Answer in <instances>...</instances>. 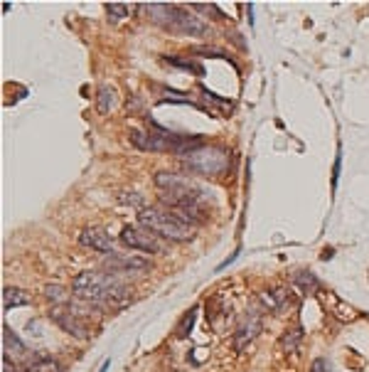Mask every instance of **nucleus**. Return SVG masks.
I'll use <instances>...</instances> for the list:
<instances>
[{
    "label": "nucleus",
    "mask_w": 369,
    "mask_h": 372,
    "mask_svg": "<svg viewBox=\"0 0 369 372\" xmlns=\"http://www.w3.org/2000/svg\"><path fill=\"white\" fill-rule=\"evenodd\" d=\"M3 338H5V350H13V352H25V350H27V345H25V342L20 340V338L15 335V333L10 331L8 326H3Z\"/></svg>",
    "instance_id": "nucleus-17"
},
{
    "label": "nucleus",
    "mask_w": 369,
    "mask_h": 372,
    "mask_svg": "<svg viewBox=\"0 0 369 372\" xmlns=\"http://www.w3.org/2000/svg\"><path fill=\"white\" fill-rule=\"evenodd\" d=\"M192 8H195L197 13H207V15H212V18H224L216 6H202V3H192Z\"/></svg>",
    "instance_id": "nucleus-21"
},
{
    "label": "nucleus",
    "mask_w": 369,
    "mask_h": 372,
    "mask_svg": "<svg viewBox=\"0 0 369 372\" xmlns=\"http://www.w3.org/2000/svg\"><path fill=\"white\" fill-rule=\"evenodd\" d=\"M79 242H82L84 247H89V249H96V252L113 254L111 234H108L103 227H84L82 234H79Z\"/></svg>",
    "instance_id": "nucleus-9"
},
{
    "label": "nucleus",
    "mask_w": 369,
    "mask_h": 372,
    "mask_svg": "<svg viewBox=\"0 0 369 372\" xmlns=\"http://www.w3.org/2000/svg\"><path fill=\"white\" fill-rule=\"evenodd\" d=\"M328 298H330V301H328L330 308L337 313L339 321H352V318H357V311H354V308H349V306H344V303L339 301V298H335L332 293H328Z\"/></svg>",
    "instance_id": "nucleus-15"
},
{
    "label": "nucleus",
    "mask_w": 369,
    "mask_h": 372,
    "mask_svg": "<svg viewBox=\"0 0 369 372\" xmlns=\"http://www.w3.org/2000/svg\"><path fill=\"white\" fill-rule=\"evenodd\" d=\"M165 62L167 65H172V67H177V70H185V72H192V75H205V67H200V65H195V62H187V60H180V57H165Z\"/></svg>",
    "instance_id": "nucleus-18"
},
{
    "label": "nucleus",
    "mask_w": 369,
    "mask_h": 372,
    "mask_svg": "<svg viewBox=\"0 0 369 372\" xmlns=\"http://www.w3.org/2000/svg\"><path fill=\"white\" fill-rule=\"evenodd\" d=\"M3 301H5V308H18V306H27L30 303V293L22 291V288H5L3 291Z\"/></svg>",
    "instance_id": "nucleus-12"
},
{
    "label": "nucleus",
    "mask_w": 369,
    "mask_h": 372,
    "mask_svg": "<svg viewBox=\"0 0 369 372\" xmlns=\"http://www.w3.org/2000/svg\"><path fill=\"white\" fill-rule=\"evenodd\" d=\"M195 313H197V308H192V311L187 313L185 318H182V326H180V331H177V335H185V333H190L192 321H195Z\"/></svg>",
    "instance_id": "nucleus-22"
},
{
    "label": "nucleus",
    "mask_w": 369,
    "mask_h": 372,
    "mask_svg": "<svg viewBox=\"0 0 369 372\" xmlns=\"http://www.w3.org/2000/svg\"><path fill=\"white\" fill-rule=\"evenodd\" d=\"M103 269L108 274H121V276H128V274H141L150 269V262H145L143 257H118V254H108L106 262H103Z\"/></svg>",
    "instance_id": "nucleus-7"
},
{
    "label": "nucleus",
    "mask_w": 369,
    "mask_h": 372,
    "mask_svg": "<svg viewBox=\"0 0 369 372\" xmlns=\"http://www.w3.org/2000/svg\"><path fill=\"white\" fill-rule=\"evenodd\" d=\"M300 340H303V328L293 326L280 335V347H283V350H293V347L300 345Z\"/></svg>",
    "instance_id": "nucleus-13"
},
{
    "label": "nucleus",
    "mask_w": 369,
    "mask_h": 372,
    "mask_svg": "<svg viewBox=\"0 0 369 372\" xmlns=\"http://www.w3.org/2000/svg\"><path fill=\"white\" fill-rule=\"evenodd\" d=\"M44 293H47L49 301H54V303H67V291H64L62 286H47V288H44Z\"/></svg>",
    "instance_id": "nucleus-20"
},
{
    "label": "nucleus",
    "mask_w": 369,
    "mask_h": 372,
    "mask_svg": "<svg viewBox=\"0 0 369 372\" xmlns=\"http://www.w3.org/2000/svg\"><path fill=\"white\" fill-rule=\"evenodd\" d=\"M25 372H64V370L57 360H52V357H39V360L30 362Z\"/></svg>",
    "instance_id": "nucleus-14"
},
{
    "label": "nucleus",
    "mask_w": 369,
    "mask_h": 372,
    "mask_svg": "<svg viewBox=\"0 0 369 372\" xmlns=\"http://www.w3.org/2000/svg\"><path fill=\"white\" fill-rule=\"evenodd\" d=\"M3 372H15V365L10 362V355L3 357Z\"/></svg>",
    "instance_id": "nucleus-26"
},
{
    "label": "nucleus",
    "mask_w": 369,
    "mask_h": 372,
    "mask_svg": "<svg viewBox=\"0 0 369 372\" xmlns=\"http://www.w3.org/2000/svg\"><path fill=\"white\" fill-rule=\"evenodd\" d=\"M182 165L192 173L207 175V178H214V175L226 173L229 168V150L224 146L216 143H192L187 150H182Z\"/></svg>",
    "instance_id": "nucleus-3"
},
{
    "label": "nucleus",
    "mask_w": 369,
    "mask_h": 372,
    "mask_svg": "<svg viewBox=\"0 0 369 372\" xmlns=\"http://www.w3.org/2000/svg\"><path fill=\"white\" fill-rule=\"evenodd\" d=\"M310 372H330V362L325 357H315L313 365H310Z\"/></svg>",
    "instance_id": "nucleus-24"
},
{
    "label": "nucleus",
    "mask_w": 369,
    "mask_h": 372,
    "mask_svg": "<svg viewBox=\"0 0 369 372\" xmlns=\"http://www.w3.org/2000/svg\"><path fill=\"white\" fill-rule=\"evenodd\" d=\"M145 13L153 23H157L165 30H177V32H185V35H205L207 32L205 23L192 15V13H187L185 8L165 6V3H150V6H145Z\"/></svg>",
    "instance_id": "nucleus-4"
},
{
    "label": "nucleus",
    "mask_w": 369,
    "mask_h": 372,
    "mask_svg": "<svg viewBox=\"0 0 369 372\" xmlns=\"http://www.w3.org/2000/svg\"><path fill=\"white\" fill-rule=\"evenodd\" d=\"M261 328H264V323H261L259 313H246V316L239 321V326H236V333H234V347H236V350L241 352L244 347H249L251 342L259 338Z\"/></svg>",
    "instance_id": "nucleus-8"
},
{
    "label": "nucleus",
    "mask_w": 369,
    "mask_h": 372,
    "mask_svg": "<svg viewBox=\"0 0 369 372\" xmlns=\"http://www.w3.org/2000/svg\"><path fill=\"white\" fill-rule=\"evenodd\" d=\"M293 283L298 288H303L305 296H310V293H318L320 291V281L310 271H305V269H295V271H293Z\"/></svg>",
    "instance_id": "nucleus-11"
},
{
    "label": "nucleus",
    "mask_w": 369,
    "mask_h": 372,
    "mask_svg": "<svg viewBox=\"0 0 369 372\" xmlns=\"http://www.w3.org/2000/svg\"><path fill=\"white\" fill-rule=\"evenodd\" d=\"M121 205H136V207H141L143 205V198L141 195H136V193H123L121 195ZM143 210V207H141Z\"/></svg>",
    "instance_id": "nucleus-23"
},
{
    "label": "nucleus",
    "mask_w": 369,
    "mask_h": 372,
    "mask_svg": "<svg viewBox=\"0 0 369 372\" xmlns=\"http://www.w3.org/2000/svg\"><path fill=\"white\" fill-rule=\"evenodd\" d=\"M128 13H131V8H128L126 3H108L106 6V15L111 23H118L121 18H128Z\"/></svg>",
    "instance_id": "nucleus-19"
},
{
    "label": "nucleus",
    "mask_w": 369,
    "mask_h": 372,
    "mask_svg": "<svg viewBox=\"0 0 369 372\" xmlns=\"http://www.w3.org/2000/svg\"><path fill=\"white\" fill-rule=\"evenodd\" d=\"M259 298H261V306L271 313H278L290 306V293H288V288H283V286L268 288V291H264Z\"/></svg>",
    "instance_id": "nucleus-10"
},
{
    "label": "nucleus",
    "mask_w": 369,
    "mask_h": 372,
    "mask_svg": "<svg viewBox=\"0 0 369 372\" xmlns=\"http://www.w3.org/2000/svg\"><path fill=\"white\" fill-rule=\"evenodd\" d=\"M72 293L82 303L98 311H118L131 303V288L106 271H82L74 278Z\"/></svg>",
    "instance_id": "nucleus-1"
},
{
    "label": "nucleus",
    "mask_w": 369,
    "mask_h": 372,
    "mask_svg": "<svg viewBox=\"0 0 369 372\" xmlns=\"http://www.w3.org/2000/svg\"><path fill=\"white\" fill-rule=\"evenodd\" d=\"M113 104H116V94H113L111 86H98V111L101 114H108V111L113 109Z\"/></svg>",
    "instance_id": "nucleus-16"
},
{
    "label": "nucleus",
    "mask_w": 369,
    "mask_h": 372,
    "mask_svg": "<svg viewBox=\"0 0 369 372\" xmlns=\"http://www.w3.org/2000/svg\"><path fill=\"white\" fill-rule=\"evenodd\" d=\"M86 311H91V306H79V303H54L49 308V318L57 323L62 331H67L69 335L79 338V340H86L91 335V328H89V316Z\"/></svg>",
    "instance_id": "nucleus-5"
},
{
    "label": "nucleus",
    "mask_w": 369,
    "mask_h": 372,
    "mask_svg": "<svg viewBox=\"0 0 369 372\" xmlns=\"http://www.w3.org/2000/svg\"><path fill=\"white\" fill-rule=\"evenodd\" d=\"M108 365H111V362L106 360V362H103V365H101V370H98V372H108Z\"/></svg>",
    "instance_id": "nucleus-27"
},
{
    "label": "nucleus",
    "mask_w": 369,
    "mask_h": 372,
    "mask_svg": "<svg viewBox=\"0 0 369 372\" xmlns=\"http://www.w3.org/2000/svg\"><path fill=\"white\" fill-rule=\"evenodd\" d=\"M138 222H141V227L150 229L153 234L167 239V242H187V239L195 237V224L185 222L162 205L160 207H143L138 212Z\"/></svg>",
    "instance_id": "nucleus-2"
},
{
    "label": "nucleus",
    "mask_w": 369,
    "mask_h": 372,
    "mask_svg": "<svg viewBox=\"0 0 369 372\" xmlns=\"http://www.w3.org/2000/svg\"><path fill=\"white\" fill-rule=\"evenodd\" d=\"M121 242L131 249H138V252L145 254H160L165 252V244L157 234H153L150 229L145 227H126L121 232Z\"/></svg>",
    "instance_id": "nucleus-6"
},
{
    "label": "nucleus",
    "mask_w": 369,
    "mask_h": 372,
    "mask_svg": "<svg viewBox=\"0 0 369 372\" xmlns=\"http://www.w3.org/2000/svg\"><path fill=\"white\" fill-rule=\"evenodd\" d=\"M339 163H342V160H339V153H337V158H335V170H332V190L337 188V178H339Z\"/></svg>",
    "instance_id": "nucleus-25"
}]
</instances>
